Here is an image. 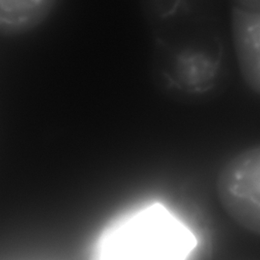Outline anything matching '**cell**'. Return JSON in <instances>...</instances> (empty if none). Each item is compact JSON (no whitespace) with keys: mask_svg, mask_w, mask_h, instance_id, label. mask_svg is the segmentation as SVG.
<instances>
[{"mask_svg":"<svg viewBox=\"0 0 260 260\" xmlns=\"http://www.w3.org/2000/svg\"><path fill=\"white\" fill-rule=\"evenodd\" d=\"M231 42L242 80L254 93L260 92V12L233 5Z\"/></svg>","mask_w":260,"mask_h":260,"instance_id":"obj_5","label":"cell"},{"mask_svg":"<svg viewBox=\"0 0 260 260\" xmlns=\"http://www.w3.org/2000/svg\"><path fill=\"white\" fill-rule=\"evenodd\" d=\"M191 232L161 205H153L97 240V258H182L196 246Z\"/></svg>","mask_w":260,"mask_h":260,"instance_id":"obj_2","label":"cell"},{"mask_svg":"<svg viewBox=\"0 0 260 260\" xmlns=\"http://www.w3.org/2000/svg\"><path fill=\"white\" fill-rule=\"evenodd\" d=\"M58 0H0V36L16 37L40 26Z\"/></svg>","mask_w":260,"mask_h":260,"instance_id":"obj_6","label":"cell"},{"mask_svg":"<svg viewBox=\"0 0 260 260\" xmlns=\"http://www.w3.org/2000/svg\"><path fill=\"white\" fill-rule=\"evenodd\" d=\"M232 2L236 7L260 12V0H232Z\"/></svg>","mask_w":260,"mask_h":260,"instance_id":"obj_7","label":"cell"},{"mask_svg":"<svg viewBox=\"0 0 260 260\" xmlns=\"http://www.w3.org/2000/svg\"><path fill=\"white\" fill-rule=\"evenodd\" d=\"M152 40L150 75L167 93L198 98L228 81L231 51L222 19L182 25Z\"/></svg>","mask_w":260,"mask_h":260,"instance_id":"obj_1","label":"cell"},{"mask_svg":"<svg viewBox=\"0 0 260 260\" xmlns=\"http://www.w3.org/2000/svg\"><path fill=\"white\" fill-rule=\"evenodd\" d=\"M152 36L182 25L222 19L221 0H140Z\"/></svg>","mask_w":260,"mask_h":260,"instance_id":"obj_4","label":"cell"},{"mask_svg":"<svg viewBox=\"0 0 260 260\" xmlns=\"http://www.w3.org/2000/svg\"><path fill=\"white\" fill-rule=\"evenodd\" d=\"M216 191L228 217L247 232L260 234V148L252 146L219 172Z\"/></svg>","mask_w":260,"mask_h":260,"instance_id":"obj_3","label":"cell"}]
</instances>
